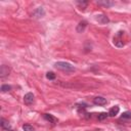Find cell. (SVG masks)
Wrapping results in <instances>:
<instances>
[{"label":"cell","mask_w":131,"mask_h":131,"mask_svg":"<svg viewBox=\"0 0 131 131\" xmlns=\"http://www.w3.org/2000/svg\"><path fill=\"white\" fill-rule=\"evenodd\" d=\"M3 131H12V130H5V129H3Z\"/></svg>","instance_id":"17"},{"label":"cell","mask_w":131,"mask_h":131,"mask_svg":"<svg viewBox=\"0 0 131 131\" xmlns=\"http://www.w3.org/2000/svg\"><path fill=\"white\" fill-rule=\"evenodd\" d=\"M24 101H25L26 104H32L33 101H34V95H33V93L29 92V93L25 94V96H24Z\"/></svg>","instance_id":"3"},{"label":"cell","mask_w":131,"mask_h":131,"mask_svg":"<svg viewBox=\"0 0 131 131\" xmlns=\"http://www.w3.org/2000/svg\"><path fill=\"white\" fill-rule=\"evenodd\" d=\"M119 111H120V107H119L118 105H115V106H113V107L110 110V112H108V116H111V117H115V116H117V115L119 114Z\"/></svg>","instance_id":"5"},{"label":"cell","mask_w":131,"mask_h":131,"mask_svg":"<svg viewBox=\"0 0 131 131\" xmlns=\"http://www.w3.org/2000/svg\"><path fill=\"white\" fill-rule=\"evenodd\" d=\"M122 118L124 119H131V113L130 112H125L122 114Z\"/></svg>","instance_id":"14"},{"label":"cell","mask_w":131,"mask_h":131,"mask_svg":"<svg viewBox=\"0 0 131 131\" xmlns=\"http://www.w3.org/2000/svg\"><path fill=\"white\" fill-rule=\"evenodd\" d=\"M0 122H1V127H2V129H5V130H10V125H9V123H8V121H6V120H4V119H1L0 120Z\"/></svg>","instance_id":"8"},{"label":"cell","mask_w":131,"mask_h":131,"mask_svg":"<svg viewBox=\"0 0 131 131\" xmlns=\"http://www.w3.org/2000/svg\"><path fill=\"white\" fill-rule=\"evenodd\" d=\"M107 115H108V114H106V113H101V114H99V115H98V120L101 121V120L105 119V118L107 117Z\"/></svg>","instance_id":"15"},{"label":"cell","mask_w":131,"mask_h":131,"mask_svg":"<svg viewBox=\"0 0 131 131\" xmlns=\"http://www.w3.org/2000/svg\"><path fill=\"white\" fill-rule=\"evenodd\" d=\"M23 129H24V131H35L34 127L31 126V125H29V124L24 125V126H23Z\"/></svg>","instance_id":"10"},{"label":"cell","mask_w":131,"mask_h":131,"mask_svg":"<svg viewBox=\"0 0 131 131\" xmlns=\"http://www.w3.org/2000/svg\"><path fill=\"white\" fill-rule=\"evenodd\" d=\"M85 27H86V21H81V23L79 24V26L77 27V31H78V32H82V31L85 29Z\"/></svg>","instance_id":"9"},{"label":"cell","mask_w":131,"mask_h":131,"mask_svg":"<svg viewBox=\"0 0 131 131\" xmlns=\"http://www.w3.org/2000/svg\"><path fill=\"white\" fill-rule=\"evenodd\" d=\"M97 3L100 5H104V6H112L114 4V2H112V1H98Z\"/></svg>","instance_id":"11"},{"label":"cell","mask_w":131,"mask_h":131,"mask_svg":"<svg viewBox=\"0 0 131 131\" xmlns=\"http://www.w3.org/2000/svg\"><path fill=\"white\" fill-rule=\"evenodd\" d=\"M93 102L96 105H104V104H106V99L104 97H102V96H96L93 99Z\"/></svg>","instance_id":"4"},{"label":"cell","mask_w":131,"mask_h":131,"mask_svg":"<svg viewBox=\"0 0 131 131\" xmlns=\"http://www.w3.org/2000/svg\"><path fill=\"white\" fill-rule=\"evenodd\" d=\"M8 73H9V68L6 67V66H1V68H0V76L4 77V76L8 75Z\"/></svg>","instance_id":"6"},{"label":"cell","mask_w":131,"mask_h":131,"mask_svg":"<svg viewBox=\"0 0 131 131\" xmlns=\"http://www.w3.org/2000/svg\"><path fill=\"white\" fill-rule=\"evenodd\" d=\"M44 118H45L47 121H49L50 123H53V124L57 123V119L54 118V117H53L52 115H50V114H45V115H44Z\"/></svg>","instance_id":"7"},{"label":"cell","mask_w":131,"mask_h":131,"mask_svg":"<svg viewBox=\"0 0 131 131\" xmlns=\"http://www.w3.org/2000/svg\"><path fill=\"white\" fill-rule=\"evenodd\" d=\"M77 4L80 5V6L82 7V9H85V7H86V5L88 4V2H77Z\"/></svg>","instance_id":"16"},{"label":"cell","mask_w":131,"mask_h":131,"mask_svg":"<svg viewBox=\"0 0 131 131\" xmlns=\"http://www.w3.org/2000/svg\"><path fill=\"white\" fill-rule=\"evenodd\" d=\"M95 19H96V21H98L99 24H102V25L108 23V17L106 15H104V14H98V15H96L95 16Z\"/></svg>","instance_id":"2"},{"label":"cell","mask_w":131,"mask_h":131,"mask_svg":"<svg viewBox=\"0 0 131 131\" xmlns=\"http://www.w3.org/2000/svg\"><path fill=\"white\" fill-rule=\"evenodd\" d=\"M10 89H11V86H9V85H2L1 86V91L2 92H7Z\"/></svg>","instance_id":"13"},{"label":"cell","mask_w":131,"mask_h":131,"mask_svg":"<svg viewBox=\"0 0 131 131\" xmlns=\"http://www.w3.org/2000/svg\"><path fill=\"white\" fill-rule=\"evenodd\" d=\"M54 67L59 70V71H62V72H66V73H71V72H75V68L69 63V62H66V61H57L54 63Z\"/></svg>","instance_id":"1"},{"label":"cell","mask_w":131,"mask_h":131,"mask_svg":"<svg viewBox=\"0 0 131 131\" xmlns=\"http://www.w3.org/2000/svg\"><path fill=\"white\" fill-rule=\"evenodd\" d=\"M46 78L49 79V80H53V79H55V74L52 73V72H48L46 74Z\"/></svg>","instance_id":"12"}]
</instances>
